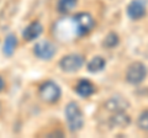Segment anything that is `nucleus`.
<instances>
[{
  "mask_svg": "<svg viewBox=\"0 0 148 138\" xmlns=\"http://www.w3.org/2000/svg\"><path fill=\"white\" fill-rule=\"evenodd\" d=\"M72 21L75 27L77 37L86 36L90 33L95 26V20L91 14L89 12H78L72 17Z\"/></svg>",
  "mask_w": 148,
  "mask_h": 138,
  "instance_id": "2",
  "label": "nucleus"
},
{
  "mask_svg": "<svg viewBox=\"0 0 148 138\" xmlns=\"http://www.w3.org/2000/svg\"><path fill=\"white\" fill-rule=\"evenodd\" d=\"M40 98L42 99L47 104H54L61 99L62 96V90L59 88V85L57 83H54L52 80L45 81L38 89Z\"/></svg>",
  "mask_w": 148,
  "mask_h": 138,
  "instance_id": "4",
  "label": "nucleus"
},
{
  "mask_svg": "<svg viewBox=\"0 0 148 138\" xmlns=\"http://www.w3.org/2000/svg\"><path fill=\"white\" fill-rule=\"evenodd\" d=\"M17 47V38L16 36L14 33H10L6 36L5 38V42H4V48H3V52L5 56L8 57H11L14 52H15V49Z\"/></svg>",
  "mask_w": 148,
  "mask_h": 138,
  "instance_id": "13",
  "label": "nucleus"
},
{
  "mask_svg": "<svg viewBox=\"0 0 148 138\" xmlns=\"http://www.w3.org/2000/svg\"><path fill=\"white\" fill-rule=\"evenodd\" d=\"M74 90H75V93L80 96V98H89V96H91L92 94L95 93V85L92 84V83L90 80L88 79H82L77 83L75 88H74Z\"/></svg>",
  "mask_w": 148,
  "mask_h": 138,
  "instance_id": "10",
  "label": "nucleus"
},
{
  "mask_svg": "<svg viewBox=\"0 0 148 138\" xmlns=\"http://www.w3.org/2000/svg\"><path fill=\"white\" fill-rule=\"evenodd\" d=\"M126 14L133 21H138L143 19L147 14L146 0H132L126 8Z\"/></svg>",
  "mask_w": 148,
  "mask_h": 138,
  "instance_id": "7",
  "label": "nucleus"
},
{
  "mask_svg": "<svg viewBox=\"0 0 148 138\" xmlns=\"http://www.w3.org/2000/svg\"><path fill=\"white\" fill-rule=\"evenodd\" d=\"M4 88H5V81H4V79L0 77V91H3Z\"/></svg>",
  "mask_w": 148,
  "mask_h": 138,
  "instance_id": "17",
  "label": "nucleus"
},
{
  "mask_svg": "<svg viewBox=\"0 0 148 138\" xmlns=\"http://www.w3.org/2000/svg\"><path fill=\"white\" fill-rule=\"evenodd\" d=\"M85 63V59L82 54L78 53H71L67 54L61 58L59 61V68L66 73H75L78 70H80Z\"/></svg>",
  "mask_w": 148,
  "mask_h": 138,
  "instance_id": "5",
  "label": "nucleus"
},
{
  "mask_svg": "<svg viewBox=\"0 0 148 138\" xmlns=\"http://www.w3.org/2000/svg\"><path fill=\"white\" fill-rule=\"evenodd\" d=\"M64 116H66L67 126L72 133L79 132L84 127V113L75 101H71L67 104L64 109Z\"/></svg>",
  "mask_w": 148,
  "mask_h": 138,
  "instance_id": "1",
  "label": "nucleus"
},
{
  "mask_svg": "<svg viewBox=\"0 0 148 138\" xmlns=\"http://www.w3.org/2000/svg\"><path fill=\"white\" fill-rule=\"evenodd\" d=\"M128 107H130L128 100L122 95H112L105 102V109L112 113L120 112V111H126Z\"/></svg>",
  "mask_w": 148,
  "mask_h": 138,
  "instance_id": "8",
  "label": "nucleus"
},
{
  "mask_svg": "<svg viewBox=\"0 0 148 138\" xmlns=\"http://www.w3.org/2000/svg\"><path fill=\"white\" fill-rule=\"evenodd\" d=\"M148 74V69L142 62H133L127 67L126 70V81L131 85H138L145 81Z\"/></svg>",
  "mask_w": 148,
  "mask_h": 138,
  "instance_id": "3",
  "label": "nucleus"
},
{
  "mask_svg": "<svg viewBox=\"0 0 148 138\" xmlns=\"http://www.w3.org/2000/svg\"><path fill=\"white\" fill-rule=\"evenodd\" d=\"M119 43H120V37L116 32H109L103 41V46L108 49H112L115 47H117Z\"/></svg>",
  "mask_w": 148,
  "mask_h": 138,
  "instance_id": "14",
  "label": "nucleus"
},
{
  "mask_svg": "<svg viewBox=\"0 0 148 138\" xmlns=\"http://www.w3.org/2000/svg\"><path fill=\"white\" fill-rule=\"evenodd\" d=\"M34 53L38 59L42 61H51L57 53V48L56 46L51 42V41L43 40L37 42L34 47Z\"/></svg>",
  "mask_w": 148,
  "mask_h": 138,
  "instance_id": "6",
  "label": "nucleus"
},
{
  "mask_svg": "<svg viewBox=\"0 0 148 138\" xmlns=\"http://www.w3.org/2000/svg\"><path fill=\"white\" fill-rule=\"evenodd\" d=\"M106 67V61L104 57L101 56H95L92 57V59L86 64V69L89 73H99L101 70H104Z\"/></svg>",
  "mask_w": 148,
  "mask_h": 138,
  "instance_id": "12",
  "label": "nucleus"
},
{
  "mask_svg": "<svg viewBox=\"0 0 148 138\" xmlns=\"http://www.w3.org/2000/svg\"><path fill=\"white\" fill-rule=\"evenodd\" d=\"M137 126L141 131L148 132V110H145L140 113V116L137 118Z\"/></svg>",
  "mask_w": 148,
  "mask_h": 138,
  "instance_id": "16",
  "label": "nucleus"
},
{
  "mask_svg": "<svg viewBox=\"0 0 148 138\" xmlns=\"http://www.w3.org/2000/svg\"><path fill=\"white\" fill-rule=\"evenodd\" d=\"M111 127L116 128H126L131 123V117L126 113V111H120V112H114L112 116L109 120Z\"/></svg>",
  "mask_w": 148,
  "mask_h": 138,
  "instance_id": "11",
  "label": "nucleus"
},
{
  "mask_svg": "<svg viewBox=\"0 0 148 138\" xmlns=\"http://www.w3.org/2000/svg\"><path fill=\"white\" fill-rule=\"evenodd\" d=\"M77 4H78V0H58L57 9L59 12L68 14L77 6Z\"/></svg>",
  "mask_w": 148,
  "mask_h": 138,
  "instance_id": "15",
  "label": "nucleus"
},
{
  "mask_svg": "<svg viewBox=\"0 0 148 138\" xmlns=\"http://www.w3.org/2000/svg\"><path fill=\"white\" fill-rule=\"evenodd\" d=\"M42 32H43L42 24L38 21H34L24 30V32H22V37H24V40L27 41V42H31V41L38 38Z\"/></svg>",
  "mask_w": 148,
  "mask_h": 138,
  "instance_id": "9",
  "label": "nucleus"
}]
</instances>
